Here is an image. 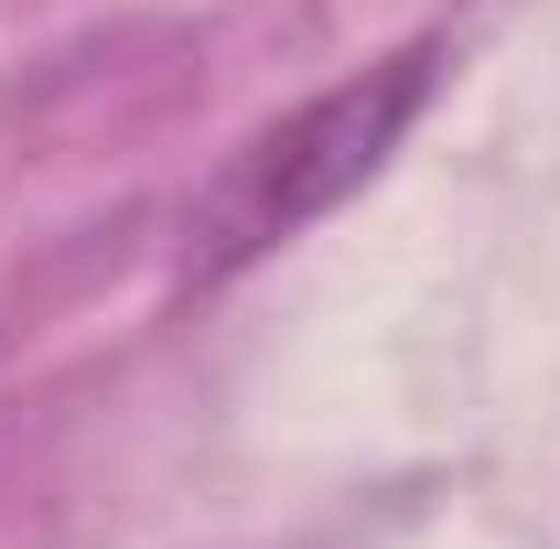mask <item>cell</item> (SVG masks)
Segmentation results:
<instances>
[{
	"instance_id": "6da1fadb",
	"label": "cell",
	"mask_w": 560,
	"mask_h": 549,
	"mask_svg": "<svg viewBox=\"0 0 560 549\" xmlns=\"http://www.w3.org/2000/svg\"><path fill=\"white\" fill-rule=\"evenodd\" d=\"M431 86H442V44H399L388 66H366L346 86H324V97H302L291 119L248 130L215 162V184L184 206L173 280L184 291H215V280L259 270L280 237H302L313 215H335L355 184H377L388 151L410 140V119L431 108Z\"/></svg>"
}]
</instances>
